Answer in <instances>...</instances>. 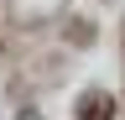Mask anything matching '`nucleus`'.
Here are the masks:
<instances>
[{
    "instance_id": "nucleus-1",
    "label": "nucleus",
    "mask_w": 125,
    "mask_h": 120,
    "mask_svg": "<svg viewBox=\"0 0 125 120\" xmlns=\"http://www.w3.org/2000/svg\"><path fill=\"white\" fill-rule=\"evenodd\" d=\"M78 120H115V99L99 94V89H89V94L78 99Z\"/></svg>"
}]
</instances>
